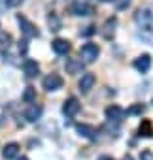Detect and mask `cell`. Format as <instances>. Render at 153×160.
Listing matches in <instances>:
<instances>
[{"label": "cell", "mask_w": 153, "mask_h": 160, "mask_svg": "<svg viewBox=\"0 0 153 160\" xmlns=\"http://www.w3.org/2000/svg\"><path fill=\"white\" fill-rule=\"evenodd\" d=\"M134 21L142 28L153 32V4H145V6L138 8V12L134 13Z\"/></svg>", "instance_id": "6da1fadb"}, {"label": "cell", "mask_w": 153, "mask_h": 160, "mask_svg": "<svg viewBox=\"0 0 153 160\" xmlns=\"http://www.w3.org/2000/svg\"><path fill=\"white\" fill-rule=\"evenodd\" d=\"M42 85H44V89H45L47 92H55V91L62 89V85H64V79H62L59 73H49V75H45V77H44Z\"/></svg>", "instance_id": "7a4b0ae2"}, {"label": "cell", "mask_w": 153, "mask_h": 160, "mask_svg": "<svg viewBox=\"0 0 153 160\" xmlns=\"http://www.w3.org/2000/svg\"><path fill=\"white\" fill-rule=\"evenodd\" d=\"M80 55H82L83 62H95L100 55V49H98L97 43H85V45H82Z\"/></svg>", "instance_id": "3957f363"}, {"label": "cell", "mask_w": 153, "mask_h": 160, "mask_svg": "<svg viewBox=\"0 0 153 160\" xmlns=\"http://www.w3.org/2000/svg\"><path fill=\"white\" fill-rule=\"evenodd\" d=\"M70 12H72L74 15H80V17H89V15H93V13H95V8H93L91 4H87V2L76 0V2L70 6Z\"/></svg>", "instance_id": "277c9868"}, {"label": "cell", "mask_w": 153, "mask_h": 160, "mask_svg": "<svg viewBox=\"0 0 153 160\" xmlns=\"http://www.w3.org/2000/svg\"><path fill=\"white\" fill-rule=\"evenodd\" d=\"M17 23H19V27H21V32H23V36L25 38H38V28L27 19V17H23V15H17Z\"/></svg>", "instance_id": "5b68a950"}, {"label": "cell", "mask_w": 153, "mask_h": 160, "mask_svg": "<svg viewBox=\"0 0 153 160\" xmlns=\"http://www.w3.org/2000/svg\"><path fill=\"white\" fill-rule=\"evenodd\" d=\"M80 109H82V104L78 102V98H68L66 102H64V106H62V113L66 115V117H76L80 113Z\"/></svg>", "instance_id": "8992f818"}, {"label": "cell", "mask_w": 153, "mask_h": 160, "mask_svg": "<svg viewBox=\"0 0 153 160\" xmlns=\"http://www.w3.org/2000/svg\"><path fill=\"white\" fill-rule=\"evenodd\" d=\"M123 117H125V109H121L119 106H108V108H106V119H108L110 122L119 124V122L123 121Z\"/></svg>", "instance_id": "52a82bcc"}, {"label": "cell", "mask_w": 153, "mask_h": 160, "mask_svg": "<svg viewBox=\"0 0 153 160\" xmlns=\"http://www.w3.org/2000/svg\"><path fill=\"white\" fill-rule=\"evenodd\" d=\"M42 113H44V109H42V106H38V104H30L27 109H25V119L29 121V122H36L40 117H42Z\"/></svg>", "instance_id": "ba28073f"}, {"label": "cell", "mask_w": 153, "mask_h": 160, "mask_svg": "<svg viewBox=\"0 0 153 160\" xmlns=\"http://www.w3.org/2000/svg\"><path fill=\"white\" fill-rule=\"evenodd\" d=\"M95 81H97V77H95V73H83L82 75V79H80V83H78V87H80V91L85 94V92H89L91 89H93V85H95Z\"/></svg>", "instance_id": "9c48e42d"}, {"label": "cell", "mask_w": 153, "mask_h": 160, "mask_svg": "<svg viewBox=\"0 0 153 160\" xmlns=\"http://www.w3.org/2000/svg\"><path fill=\"white\" fill-rule=\"evenodd\" d=\"M51 47H53V51H55L57 55H61V57H64V55L70 53V42H68V40H62V38L53 40V42H51Z\"/></svg>", "instance_id": "30bf717a"}, {"label": "cell", "mask_w": 153, "mask_h": 160, "mask_svg": "<svg viewBox=\"0 0 153 160\" xmlns=\"http://www.w3.org/2000/svg\"><path fill=\"white\" fill-rule=\"evenodd\" d=\"M134 68L140 72V73H145V72H149V68H151V57L149 55H140L136 60H134Z\"/></svg>", "instance_id": "8fae6325"}, {"label": "cell", "mask_w": 153, "mask_h": 160, "mask_svg": "<svg viewBox=\"0 0 153 160\" xmlns=\"http://www.w3.org/2000/svg\"><path fill=\"white\" fill-rule=\"evenodd\" d=\"M19 143H8L6 147H4V151H2V156H4V160H15L17 156H19Z\"/></svg>", "instance_id": "7c38bea8"}, {"label": "cell", "mask_w": 153, "mask_h": 160, "mask_svg": "<svg viewBox=\"0 0 153 160\" xmlns=\"http://www.w3.org/2000/svg\"><path fill=\"white\" fill-rule=\"evenodd\" d=\"M23 72H25L27 77H36L38 72H40V66H38L36 60H30V58H29V60L23 62Z\"/></svg>", "instance_id": "4fadbf2b"}, {"label": "cell", "mask_w": 153, "mask_h": 160, "mask_svg": "<svg viewBox=\"0 0 153 160\" xmlns=\"http://www.w3.org/2000/svg\"><path fill=\"white\" fill-rule=\"evenodd\" d=\"M85 62H82L80 58H68L66 60V72L68 73H82Z\"/></svg>", "instance_id": "5bb4252c"}, {"label": "cell", "mask_w": 153, "mask_h": 160, "mask_svg": "<svg viewBox=\"0 0 153 160\" xmlns=\"http://www.w3.org/2000/svg\"><path fill=\"white\" fill-rule=\"evenodd\" d=\"M76 130H78L80 136H83L87 139H95V134H97V130L91 124H76Z\"/></svg>", "instance_id": "9a60e30c"}, {"label": "cell", "mask_w": 153, "mask_h": 160, "mask_svg": "<svg viewBox=\"0 0 153 160\" xmlns=\"http://www.w3.org/2000/svg\"><path fill=\"white\" fill-rule=\"evenodd\" d=\"M138 136H144V138H151L153 136V124L149 121H142L140 128H138Z\"/></svg>", "instance_id": "2e32d148"}, {"label": "cell", "mask_w": 153, "mask_h": 160, "mask_svg": "<svg viewBox=\"0 0 153 160\" xmlns=\"http://www.w3.org/2000/svg\"><path fill=\"white\" fill-rule=\"evenodd\" d=\"M47 25L51 27V30H61V27H62V23H61V19H59V15L57 13H49L47 15Z\"/></svg>", "instance_id": "e0dca14e"}, {"label": "cell", "mask_w": 153, "mask_h": 160, "mask_svg": "<svg viewBox=\"0 0 153 160\" xmlns=\"http://www.w3.org/2000/svg\"><path fill=\"white\" fill-rule=\"evenodd\" d=\"M23 102H27V104L36 102V89H34V87H27V89H25V92H23Z\"/></svg>", "instance_id": "ac0fdd59"}, {"label": "cell", "mask_w": 153, "mask_h": 160, "mask_svg": "<svg viewBox=\"0 0 153 160\" xmlns=\"http://www.w3.org/2000/svg\"><path fill=\"white\" fill-rule=\"evenodd\" d=\"M144 111H145L144 104H134V106H130V108L125 111V115H142Z\"/></svg>", "instance_id": "d6986e66"}, {"label": "cell", "mask_w": 153, "mask_h": 160, "mask_svg": "<svg viewBox=\"0 0 153 160\" xmlns=\"http://www.w3.org/2000/svg\"><path fill=\"white\" fill-rule=\"evenodd\" d=\"M113 27H115V17L108 19L106 25H104V28H106V30H104V36H106V38H112V36H113Z\"/></svg>", "instance_id": "ffe728a7"}, {"label": "cell", "mask_w": 153, "mask_h": 160, "mask_svg": "<svg viewBox=\"0 0 153 160\" xmlns=\"http://www.w3.org/2000/svg\"><path fill=\"white\" fill-rule=\"evenodd\" d=\"M12 43V36L6 32H0V49H8Z\"/></svg>", "instance_id": "44dd1931"}, {"label": "cell", "mask_w": 153, "mask_h": 160, "mask_svg": "<svg viewBox=\"0 0 153 160\" xmlns=\"http://www.w3.org/2000/svg\"><path fill=\"white\" fill-rule=\"evenodd\" d=\"M97 32V27H93V25H89V27H85V30H82V36H93Z\"/></svg>", "instance_id": "7402d4cb"}, {"label": "cell", "mask_w": 153, "mask_h": 160, "mask_svg": "<svg viewBox=\"0 0 153 160\" xmlns=\"http://www.w3.org/2000/svg\"><path fill=\"white\" fill-rule=\"evenodd\" d=\"M140 160H153V152H151L149 149H144V151L140 152Z\"/></svg>", "instance_id": "603a6c76"}, {"label": "cell", "mask_w": 153, "mask_h": 160, "mask_svg": "<svg viewBox=\"0 0 153 160\" xmlns=\"http://www.w3.org/2000/svg\"><path fill=\"white\" fill-rule=\"evenodd\" d=\"M130 4V0H121V2L117 4V10H123V8H127Z\"/></svg>", "instance_id": "cb8c5ba5"}, {"label": "cell", "mask_w": 153, "mask_h": 160, "mask_svg": "<svg viewBox=\"0 0 153 160\" xmlns=\"http://www.w3.org/2000/svg\"><path fill=\"white\" fill-rule=\"evenodd\" d=\"M27 49H29V47H27V42H21V43H19V51L25 55V53H27Z\"/></svg>", "instance_id": "d4e9b609"}, {"label": "cell", "mask_w": 153, "mask_h": 160, "mask_svg": "<svg viewBox=\"0 0 153 160\" xmlns=\"http://www.w3.org/2000/svg\"><path fill=\"white\" fill-rule=\"evenodd\" d=\"M23 0H6V4L8 6H17V4H21Z\"/></svg>", "instance_id": "484cf974"}, {"label": "cell", "mask_w": 153, "mask_h": 160, "mask_svg": "<svg viewBox=\"0 0 153 160\" xmlns=\"http://www.w3.org/2000/svg\"><path fill=\"white\" fill-rule=\"evenodd\" d=\"M98 160H113L110 154H102V156H98Z\"/></svg>", "instance_id": "4316f807"}, {"label": "cell", "mask_w": 153, "mask_h": 160, "mask_svg": "<svg viewBox=\"0 0 153 160\" xmlns=\"http://www.w3.org/2000/svg\"><path fill=\"white\" fill-rule=\"evenodd\" d=\"M123 160H132V156H130V154H125V156H123Z\"/></svg>", "instance_id": "83f0119b"}, {"label": "cell", "mask_w": 153, "mask_h": 160, "mask_svg": "<svg viewBox=\"0 0 153 160\" xmlns=\"http://www.w3.org/2000/svg\"><path fill=\"white\" fill-rule=\"evenodd\" d=\"M17 160H29V158H27V156H21V158H17Z\"/></svg>", "instance_id": "f1b7e54d"}, {"label": "cell", "mask_w": 153, "mask_h": 160, "mask_svg": "<svg viewBox=\"0 0 153 160\" xmlns=\"http://www.w3.org/2000/svg\"><path fill=\"white\" fill-rule=\"evenodd\" d=\"M102 2H113V0H102Z\"/></svg>", "instance_id": "f546056e"}]
</instances>
